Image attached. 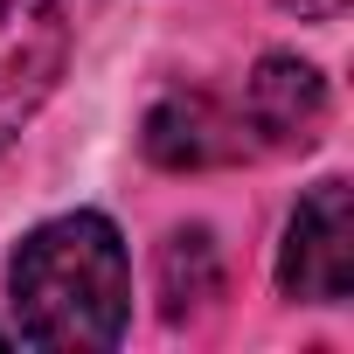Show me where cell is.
<instances>
[{"instance_id": "cell-1", "label": "cell", "mask_w": 354, "mask_h": 354, "mask_svg": "<svg viewBox=\"0 0 354 354\" xmlns=\"http://www.w3.org/2000/svg\"><path fill=\"white\" fill-rule=\"evenodd\" d=\"M15 333L28 347H118L132 319V264L104 216L77 209L21 236L8 264Z\"/></svg>"}, {"instance_id": "cell-2", "label": "cell", "mask_w": 354, "mask_h": 354, "mask_svg": "<svg viewBox=\"0 0 354 354\" xmlns=\"http://www.w3.org/2000/svg\"><path fill=\"white\" fill-rule=\"evenodd\" d=\"M278 292L306 306H340L354 292V195L340 174L306 188V202L292 209L278 250Z\"/></svg>"}, {"instance_id": "cell-3", "label": "cell", "mask_w": 354, "mask_h": 354, "mask_svg": "<svg viewBox=\"0 0 354 354\" xmlns=\"http://www.w3.org/2000/svg\"><path fill=\"white\" fill-rule=\"evenodd\" d=\"M63 56H70L63 0H0V146L42 111V97L63 77Z\"/></svg>"}, {"instance_id": "cell-4", "label": "cell", "mask_w": 354, "mask_h": 354, "mask_svg": "<svg viewBox=\"0 0 354 354\" xmlns=\"http://www.w3.org/2000/svg\"><path fill=\"white\" fill-rule=\"evenodd\" d=\"M326 111H333V97H326V77L313 70V63H299V56H264L257 70H250V84H243V125L271 146V153H306L319 132H326Z\"/></svg>"}, {"instance_id": "cell-5", "label": "cell", "mask_w": 354, "mask_h": 354, "mask_svg": "<svg viewBox=\"0 0 354 354\" xmlns=\"http://www.w3.org/2000/svg\"><path fill=\"white\" fill-rule=\"evenodd\" d=\"M139 146H146V160L167 167V174H202V167L236 160L250 139H243V118L223 111L209 91H167V97L146 111Z\"/></svg>"}, {"instance_id": "cell-6", "label": "cell", "mask_w": 354, "mask_h": 354, "mask_svg": "<svg viewBox=\"0 0 354 354\" xmlns=\"http://www.w3.org/2000/svg\"><path fill=\"white\" fill-rule=\"evenodd\" d=\"M223 299V250L209 230H174L160 243V313L181 326Z\"/></svg>"}, {"instance_id": "cell-7", "label": "cell", "mask_w": 354, "mask_h": 354, "mask_svg": "<svg viewBox=\"0 0 354 354\" xmlns=\"http://www.w3.org/2000/svg\"><path fill=\"white\" fill-rule=\"evenodd\" d=\"M285 8H299L306 21H333V15L347 8V0H285Z\"/></svg>"}, {"instance_id": "cell-8", "label": "cell", "mask_w": 354, "mask_h": 354, "mask_svg": "<svg viewBox=\"0 0 354 354\" xmlns=\"http://www.w3.org/2000/svg\"><path fill=\"white\" fill-rule=\"evenodd\" d=\"M0 340H8V326H0Z\"/></svg>"}]
</instances>
